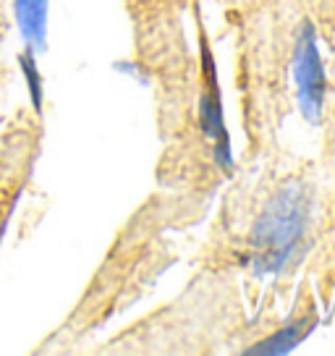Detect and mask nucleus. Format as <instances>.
<instances>
[{
	"label": "nucleus",
	"instance_id": "5",
	"mask_svg": "<svg viewBox=\"0 0 335 356\" xmlns=\"http://www.w3.org/2000/svg\"><path fill=\"white\" fill-rule=\"evenodd\" d=\"M24 68H26L29 87H32V95H34V108H40V81H37V71H34V63H29V58H24Z\"/></svg>",
	"mask_w": 335,
	"mask_h": 356
},
{
	"label": "nucleus",
	"instance_id": "4",
	"mask_svg": "<svg viewBox=\"0 0 335 356\" xmlns=\"http://www.w3.org/2000/svg\"><path fill=\"white\" fill-rule=\"evenodd\" d=\"M307 330H309V325L304 323H293L291 327H286V330H280L278 335H272V338H268L262 346H257V348H252L249 354H283V351H291L293 346L299 343V338L302 335H307Z\"/></svg>",
	"mask_w": 335,
	"mask_h": 356
},
{
	"label": "nucleus",
	"instance_id": "2",
	"mask_svg": "<svg viewBox=\"0 0 335 356\" xmlns=\"http://www.w3.org/2000/svg\"><path fill=\"white\" fill-rule=\"evenodd\" d=\"M296 81H299V95H302V111L309 121L320 118L325 102V71L322 60L317 53V42H314V32L307 26L299 40V50H296Z\"/></svg>",
	"mask_w": 335,
	"mask_h": 356
},
{
	"label": "nucleus",
	"instance_id": "3",
	"mask_svg": "<svg viewBox=\"0 0 335 356\" xmlns=\"http://www.w3.org/2000/svg\"><path fill=\"white\" fill-rule=\"evenodd\" d=\"M16 19L32 47H42L47 26V0H16Z\"/></svg>",
	"mask_w": 335,
	"mask_h": 356
},
{
	"label": "nucleus",
	"instance_id": "1",
	"mask_svg": "<svg viewBox=\"0 0 335 356\" xmlns=\"http://www.w3.org/2000/svg\"><path fill=\"white\" fill-rule=\"evenodd\" d=\"M309 202L302 186H286L262 210L252 231L257 273H280L302 244Z\"/></svg>",
	"mask_w": 335,
	"mask_h": 356
}]
</instances>
